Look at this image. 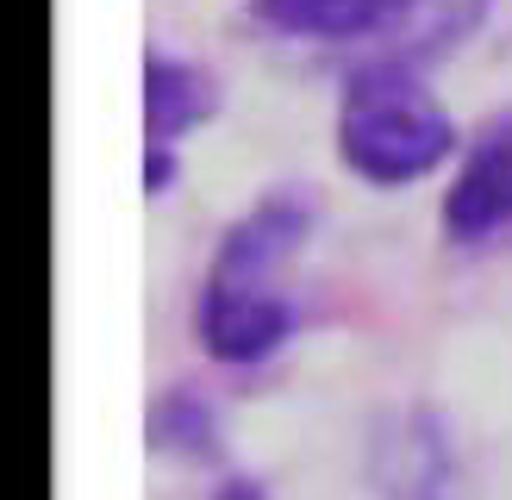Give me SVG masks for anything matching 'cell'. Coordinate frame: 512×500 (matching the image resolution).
I'll return each mask as SVG.
<instances>
[{
    "label": "cell",
    "mask_w": 512,
    "mask_h": 500,
    "mask_svg": "<svg viewBox=\"0 0 512 500\" xmlns=\"http://www.w3.org/2000/svg\"><path fill=\"white\" fill-rule=\"evenodd\" d=\"M313 225H319V200L294 188L263 194L250 213L225 225V238L207 263V282H200V300H194V338L213 363L225 369L269 363L300 332L288 263L313 238Z\"/></svg>",
    "instance_id": "obj_1"
},
{
    "label": "cell",
    "mask_w": 512,
    "mask_h": 500,
    "mask_svg": "<svg viewBox=\"0 0 512 500\" xmlns=\"http://www.w3.org/2000/svg\"><path fill=\"white\" fill-rule=\"evenodd\" d=\"M338 163L369 188H413L425 175L456 163V119L413 63H363L338 88V119H331Z\"/></svg>",
    "instance_id": "obj_2"
},
{
    "label": "cell",
    "mask_w": 512,
    "mask_h": 500,
    "mask_svg": "<svg viewBox=\"0 0 512 500\" xmlns=\"http://www.w3.org/2000/svg\"><path fill=\"white\" fill-rule=\"evenodd\" d=\"M438 225L456 250H494L512 238V113H494L456 150Z\"/></svg>",
    "instance_id": "obj_3"
},
{
    "label": "cell",
    "mask_w": 512,
    "mask_h": 500,
    "mask_svg": "<svg viewBox=\"0 0 512 500\" xmlns=\"http://www.w3.org/2000/svg\"><path fill=\"white\" fill-rule=\"evenodd\" d=\"M207 119H219V75L182 50H150L144 57V194L175 188L182 144Z\"/></svg>",
    "instance_id": "obj_4"
},
{
    "label": "cell",
    "mask_w": 512,
    "mask_h": 500,
    "mask_svg": "<svg viewBox=\"0 0 512 500\" xmlns=\"http://www.w3.org/2000/svg\"><path fill=\"white\" fill-rule=\"evenodd\" d=\"M425 0H250V19L288 44H363L413 19Z\"/></svg>",
    "instance_id": "obj_5"
},
{
    "label": "cell",
    "mask_w": 512,
    "mask_h": 500,
    "mask_svg": "<svg viewBox=\"0 0 512 500\" xmlns=\"http://www.w3.org/2000/svg\"><path fill=\"white\" fill-rule=\"evenodd\" d=\"M381 488L388 500H456L450 438L431 413H406L394 438L381 444Z\"/></svg>",
    "instance_id": "obj_6"
},
{
    "label": "cell",
    "mask_w": 512,
    "mask_h": 500,
    "mask_svg": "<svg viewBox=\"0 0 512 500\" xmlns=\"http://www.w3.org/2000/svg\"><path fill=\"white\" fill-rule=\"evenodd\" d=\"M150 444L175 450V457H213L219 450V419L194 388H169L150 407Z\"/></svg>",
    "instance_id": "obj_7"
},
{
    "label": "cell",
    "mask_w": 512,
    "mask_h": 500,
    "mask_svg": "<svg viewBox=\"0 0 512 500\" xmlns=\"http://www.w3.org/2000/svg\"><path fill=\"white\" fill-rule=\"evenodd\" d=\"M213 500H269V488H263V482H244V475H238V482H225Z\"/></svg>",
    "instance_id": "obj_8"
}]
</instances>
